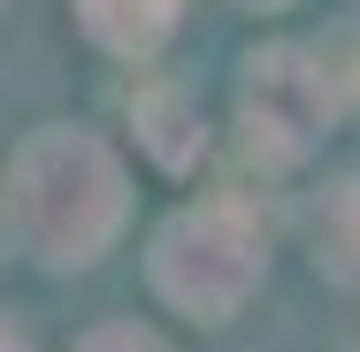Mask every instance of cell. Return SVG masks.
Listing matches in <instances>:
<instances>
[{"label":"cell","mask_w":360,"mask_h":352,"mask_svg":"<svg viewBox=\"0 0 360 352\" xmlns=\"http://www.w3.org/2000/svg\"><path fill=\"white\" fill-rule=\"evenodd\" d=\"M15 222L46 261H92L108 230L123 222V176L115 161L77 131H39L15 153Z\"/></svg>","instance_id":"cell-1"},{"label":"cell","mask_w":360,"mask_h":352,"mask_svg":"<svg viewBox=\"0 0 360 352\" xmlns=\"http://www.w3.org/2000/svg\"><path fill=\"white\" fill-rule=\"evenodd\" d=\"M153 283L184 306V314H238V299L261 283V222L238 207V200H215V207L176 214L153 245Z\"/></svg>","instance_id":"cell-2"},{"label":"cell","mask_w":360,"mask_h":352,"mask_svg":"<svg viewBox=\"0 0 360 352\" xmlns=\"http://www.w3.org/2000/svg\"><path fill=\"white\" fill-rule=\"evenodd\" d=\"M322 123H330V70H314L291 46L245 62V138H253V153L299 161Z\"/></svg>","instance_id":"cell-3"},{"label":"cell","mask_w":360,"mask_h":352,"mask_svg":"<svg viewBox=\"0 0 360 352\" xmlns=\"http://www.w3.org/2000/svg\"><path fill=\"white\" fill-rule=\"evenodd\" d=\"M84 23L115 54H153L176 23V0H84Z\"/></svg>","instance_id":"cell-4"},{"label":"cell","mask_w":360,"mask_h":352,"mask_svg":"<svg viewBox=\"0 0 360 352\" xmlns=\"http://www.w3.org/2000/svg\"><path fill=\"white\" fill-rule=\"evenodd\" d=\"M314 245H322L330 276L360 283V176H345V184H330V192H322V214H314Z\"/></svg>","instance_id":"cell-5"},{"label":"cell","mask_w":360,"mask_h":352,"mask_svg":"<svg viewBox=\"0 0 360 352\" xmlns=\"http://www.w3.org/2000/svg\"><path fill=\"white\" fill-rule=\"evenodd\" d=\"M146 123H153L146 138H153V153H161L169 169H184V161L200 153V115H192L184 92H153V100H146Z\"/></svg>","instance_id":"cell-6"},{"label":"cell","mask_w":360,"mask_h":352,"mask_svg":"<svg viewBox=\"0 0 360 352\" xmlns=\"http://www.w3.org/2000/svg\"><path fill=\"white\" fill-rule=\"evenodd\" d=\"M84 352H161V345L139 330H100V337H84Z\"/></svg>","instance_id":"cell-7"},{"label":"cell","mask_w":360,"mask_h":352,"mask_svg":"<svg viewBox=\"0 0 360 352\" xmlns=\"http://www.w3.org/2000/svg\"><path fill=\"white\" fill-rule=\"evenodd\" d=\"M0 352H23V337H15V330H8V322H0Z\"/></svg>","instance_id":"cell-8"},{"label":"cell","mask_w":360,"mask_h":352,"mask_svg":"<svg viewBox=\"0 0 360 352\" xmlns=\"http://www.w3.org/2000/svg\"><path fill=\"white\" fill-rule=\"evenodd\" d=\"M261 8H276V0H261Z\"/></svg>","instance_id":"cell-9"}]
</instances>
